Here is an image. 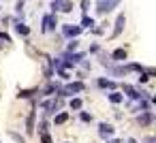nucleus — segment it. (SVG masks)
<instances>
[{
	"label": "nucleus",
	"mask_w": 156,
	"mask_h": 143,
	"mask_svg": "<svg viewBox=\"0 0 156 143\" xmlns=\"http://www.w3.org/2000/svg\"><path fill=\"white\" fill-rule=\"evenodd\" d=\"M145 73H147V75H156V68H147Z\"/></svg>",
	"instance_id": "nucleus-28"
},
{
	"label": "nucleus",
	"mask_w": 156,
	"mask_h": 143,
	"mask_svg": "<svg viewBox=\"0 0 156 143\" xmlns=\"http://www.w3.org/2000/svg\"><path fill=\"white\" fill-rule=\"evenodd\" d=\"M79 117H81V122H92V113H88V111H81Z\"/></svg>",
	"instance_id": "nucleus-20"
},
{
	"label": "nucleus",
	"mask_w": 156,
	"mask_h": 143,
	"mask_svg": "<svg viewBox=\"0 0 156 143\" xmlns=\"http://www.w3.org/2000/svg\"><path fill=\"white\" fill-rule=\"evenodd\" d=\"M75 49H77V41H75V39H73V41H71V43H69V51H75Z\"/></svg>",
	"instance_id": "nucleus-26"
},
{
	"label": "nucleus",
	"mask_w": 156,
	"mask_h": 143,
	"mask_svg": "<svg viewBox=\"0 0 156 143\" xmlns=\"http://www.w3.org/2000/svg\"><path fill=\"white\" fill-rule=\"evenodd\" d=\"M96 83H98V88H103V90H111V92L115 90V83H113L111 79H103V77H101Z\"/></svg>",
	"instance_id": "nucleus-9"
},
{
	"label": "nucleus",
	"mask_w": 156,
	"mask_h": 143,
	"mask_svg": "<svg viewBox=\"0 0 156 143\" xmlns=\"http://www.w3.org/2000/svg\"><path fill=\"white\" fill-rule=\"evenodd\" d=\"M56 26H58L56 15H51V13L43 15V22H41V32H51V30H56Z\"/></svg>",
	"instance_id": "nucleus-2"
},
{
	"label": "nucleus",
	"mask_w": 156,
	"mask_h": 143,
	"mask_svg": "<svg viewBox=\"0 0 156 143\" xmlns=\"http://www.w3.org/2000/svg\"><path fill=\"white\" fill-rule=\"evenodd\" d=\"M34 92H37V90H22V92H20L17 96H20V98H30V96H32Z\"/></svg>",
	"instance_id": "nucleus-18"
},
{
	"label": "nucleus",
	"mask_w": 156,
	"mask_h": 143,
	"mask_svg": "<svg viewBox=\"0 0 156 143\" xmlns=\"http://www.w3.org/2000/svg\"><path fill=\"white\" fill-rule=\"evenodd\" d=\"M49 130V122L47 120H41V124H39V132L43 134V132H47Z\"/></svg>",
	"instance_id": "nucleus-17"
},
{
	"label": "nucleus",
	"mask_w": 156,
	"mask_h": 143,
	"mask_svg": "<svg viewBox=\"0 0 156 143\" xmlns=\"http://www.w3.org/2000/svg\"><path fill=\"white\" fill-rule=\"evenodd\" d=\"M107 143H122V141H118V139H111V141H107Z\"/></svg>",
	"instance_id": "nucleus-29"
},
{
	"label": "nucleus",
	"mask_w": 156,
	"mask_h": 143,
	"mask_svg": "<svg viewBox=\"0 0 156 143\" xmlns=\"http://www.w3.org/2000/svg\"><path fill=\"white\" fill-rule=\"evenodd\" d=\"M9 137H11V139H15L17 143H26V141H24V137H22V134H17V132H13V130H9Z\"/></svg>",
	"instance_id": "nucleus-19"
},
{
	"label": "nucleus",
	"mask_w": 156,
	"mask_h": 143,
	"mask_svg": "<svg viewBox=\"0 0 156 143\" xmlns=\"http://www.w3.org/2000/svg\"><path fill=\"white\" fill-rule=\"evenodd\" d=\"M15 32H17V34H22V37H28V34H30V28H28L26 24L17 22V24H15Z\"/></svg>",
	"instance_id": "nucleus-10"
},
{
	"label": "nucleus",
	"mask_w": 156,
	"mask_h": 143,
	"mask_svg": "<svg viewBox=\"0 0 156 143\" xmlns=\"http://www.w3.org/2000/svg\"><path fill=\"white\" fill-rule=\"evenodd\" d=\"M41 143H51V137H49V132H43V134H41Z\"/></svg>",
	"instance_id": "nucleus-23"
},
{
	"label": "nucleus",
	"mask_w": 156,
	"mask_h": 143,
	"mask_svg": "<svg viewBox=\"0 0 156 143\" xmlns=\"http://www.w3.org/2000/svg\"><path fill=\"white\" fill-rule=\"evenodd\" d=\"M0 41H5V43H11V37L7 32H0Z\"/></svg>",
	"instance_id": "nucleus-24"
},
{
	"label": "nucleus",
	"mask_w": 156,
	"mask_h": 143,
	"mask_svg": "<svg viewBox=\"0 0 156 143\" xmlns=\"http://www.w3.org/2000/svg\"><path fill=\"white\" fill-rule=\"evenodd\" d=\"M141 143H156V137H143Z\"/></svg>",
	"instance_id": "nucleus-25"
},
{
	"label": "nucleus",
	"mask_w": 156,
	"mask_h": 143,
	"mask_svg": "<svg viewBox=\"0 0 156 143\" xmlns=\"http://www.w3.org/2000/svg\"><path fill=\"white\" fill-rule=\"evenodd\" d=\"M51 9L60 11V13H71L73 5H71V0H51Z\"/></svg>",
	"instance_id": "nucleus-3"
},
{
	"label": "nucleus",
	"mask_w": 156,
	"mask_h": 143,
	"mask_svg": "<svg viewBox=\"0 0 156 143\" xmlns=\"http://www.w3.org/2000/svg\"><path fill=\"white\" fill-rule=\"evenodd\" d=\"M34 115H37V111L32 109V111L28 113V120H26V132H28V134L34 132Z\"/></svg>",
	"instance_id": "nucleus-8"
},
{
	"label": "nucleus",
	"mask_w": 156,
	"mask_h": 143,
	"mask_svg": "<svg viewBox=\"0 0 156 143\" xmlns=\"http://www.w3.org/2000/svg\"><path fill=\"white\" fill-rule=\"evenodd\" d=\"M120 2H122V0H96V13L98 15H105V13L113 11Z\"/></svg>",
	"instance_id": "nucleus-1"
},
{
	"label": "nucleus",
	"mask_w": 156,
	"mask_h": 143,
	"mask_svg": "<svg viewBox=\"0 0 156 143\" xmlns=\"http://www.w3.org/2000/svg\"><path fill=\"white\" fill-rule=\"evenodd\" d=\"M111 58H113L115 62H122V60H126V49H115V51L111 54Z\"/></svg>",
	"instance_id": "nucleus-13"
},
{
	"label": "nucleus",
	"mask_w": 156,
	"mask_h": 143,
	"mask_svg": "<svg viewBox=\"0 0 156 143\" xmlns=\"http://www.w3.org/2000/svg\"><path fill=\"white\" fill-rule=\"evenodd\" d=\"M124 24H126V17H124V13H122V15H118V19H115V28H113V34H111L113 39L122 34V30H124Z\"/></svg>",
	"instance_id": "nucleus-7"
},
{
	"label": "nucleus",
	"mask_w": 156,
	"mask_h": 143,
	"mask_svg": "<svg viewBox=\"0 0 156 143\" xmlns=\"http://www.w3.org/2000/svg\"><path fill=\"white\" fill-rule=\"evenodd\" d=\"M60 105H62L60 100H43V103H41V107L45 109V115H51V113H56V111L60 109Z\"/></svg>",
	"instance_id": "nucleus-5"
},
{
	"label": "nucleus",
	"mask_w": 156,
	"mask_h": 143,
	"mask_svg": "<svg viewBox=\"0 0 156 143\" xmlns=\"http://www.w3.org/2000/svg\"><path fill=\"white\" fill-rule=\"evenodd\" d=\"M107 98H109V100H111L113 105H120V103L124 100V94H120V92H115V90H113V92H111V94H109Z\"/></svg>",
	"instance_id": "nucleus-12"
},
{
	"label": "nucleus",
	"mask_w": 156,
	"mask_h": 143,
	"mask_svg": "<svg viewBox=\"0 0 156 143\" xmlns=\"http://www.w3.org/2000/svg\"><path fill=\"white\" fill-rule=\"evenodd\" d=\"M113 130H115V128H113L111 124H107V122H101V124H98V134H101L103 139L111 137V134H113Z\"/></svg>",
	"instance_id": "nucleus-6"
},
{
	"label": "nucleus",
	"mask_w": 156,
	"mask_h": 143,
	"mask_svg": "<svg viewBox=\"0 0 156 143\" xmlns=\"http://www.w3.org/2000/svg\"><path fill=\"white\" fill-rule=\"evenodd\" d=\"M66 120H69V113H66V111H62V113H58V115L54 117V124H58V126H60V124H64Z\"/></svg>",
	"instance_id": "nucleus-14"
},
{
	"label": "nucleus",
	"mask_w": 156,
	"mask_h": 143,
	"mask_svg": "<svg viewBox=\"0 0 156 143\" xmlns=\"http://www.w3.org/2000/svg\"><path fill=\"white\" fill-rule=\"evenodd\" d=\"M81 28H94V19L88 17V15H83V19H81Z\"/></svg>",
	"instance_id": "nucleus-15"
},
{
	"label": "nucleus",
	"mask_w": 156,
	"mask_h": 143,
	"mask_svg": "<svg viewBox=\"0 0 156 143\" xmlns=\"http://www.w3.org/2000/svg\"><path fill=\"white\" fill-rule=\"evenodd\" d=\"M24 5H26V0H17V5H15V11H17V13H22V11H24Z\"/></svg>",
	"instance_id": "nucleus-22"
},
{
	"label": "nucleus",
	"mask_w": 156,
	"mask_h": 143,
	"mask_svg": "<svg viewBox=\"0 0 156 143\" xmlns=\"http://www.w3.org/2000/svg\"><path fill=\"white\" fill-rule=\"evenodd\" d=\"M88 7H90L88 0H81V9H83V11H88Z\"/></svg>",
	"instance_id": "nucleus-27"
},
{
	"label": "nucleus",
	"mask_w": 156,
	"mask_h": 143,
	"mask_svg": "<svg viewBox=\"0 0 156 143\" xmlns=\"http://www.w3.org/2000/svg\"><path fill=\"white\" fill-rule=\"evenodd\" d=\"M147 79H150V75H147L145 71H141V73H139V83H145Z\"/></svg>",
	"instance_id": "nucleus-21"
},
{
	"label": "nucleus",
	"mask_w": 156,
	"mask_h": 143,
	"mask_svg": "<svg viewBox=\"0 0 156 143\" xmlns=\"http://www.w3.org/2000/svg\"><path fill=\"white\" fill-rule=\"evenodd\" d=\"M79 32H81V26H73V24H64L62 26V34L66 39H75V37H79Z\"/></svg>",
	"instance_id": "nucleus-4"
},
{
	"label": "nucleus",
	"mask_w": 156,
	"mask_h": 143,
	"mask_svg": "<svg viewBox=\"0 0 156 143\" xmlns=\"http://www.w3.org/2000/svg\"><path fill=\"white\" fill-rule=\"evenodd\" d=\"M69 105H71V109H73V111H79L83 103H81V98H71V103H69Z\"/></svg>",
	"instance_id": "nucleus-16"
},
{
	"label": "nucleus",
	"mask_w": 156,
	"mask_h": 143,
	"mask_svg": "<svg viewBox=\"0 0 156 143\" xmlns=\"http://www.w3.org/2000/svg\"><path fill=\"white\" fill-rule=\"evenodd\" d=\"M137 122H139L141 126H147V124L152 122V115H150V111H141V115L137 117Z\"/></svg>",
	"instance_id": "nucleus-11"
}]
</instances>
